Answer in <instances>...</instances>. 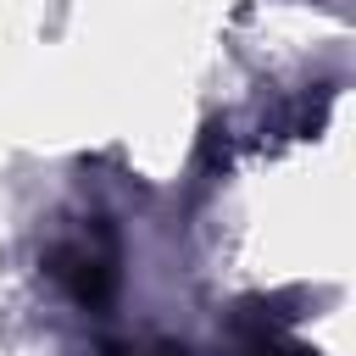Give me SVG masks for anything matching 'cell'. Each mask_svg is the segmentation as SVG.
Here are the masks:
<instances>
[{"label": "cell", "instance_id": "obj_1", "mask_svg": "<svg viewBox=\"0 0 356 356\" xmlns=\"http://www.w3.org/2000/svg\"><path fill=\"white\" fill-rule=\"evenodd\" d=\"M56 273L83 295V300H95V295H106V284H111V261L100 256V250H89V239H78V245H61L56 250Z\"/></svg>", "mask_w": 356, "mask_h": 356}]
</instances>
